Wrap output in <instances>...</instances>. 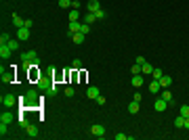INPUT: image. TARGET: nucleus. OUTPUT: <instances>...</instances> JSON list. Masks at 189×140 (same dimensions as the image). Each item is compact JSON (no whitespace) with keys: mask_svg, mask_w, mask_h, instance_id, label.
Here are the masks:
<instances>
[{"mask_svg":"<svg viewBox=\"0 0 189 140\" xmlns=\"http://www.w3.org/2000/svg\"><path fill=\"white\" fill-rule=\"evenodd\" d=\"M19 100H21V105H36V100H40V98H38V92H36V90H27L25 96H21Z\"/></svg>","mask_w":189,"mask_h":140,"instance_id":"1","label":"nucleus"},{"mask_svg":"<svg viewBox=\"0 0 189 140\" xmlns=\"http://www.w3.org/2000/svg\"><path fill=\"white\" fill-rule=\"evenodd\" d=\"M90 134H93L95 138H103V136H105V128H103L101 123H95L93 128H90Z\"/></svg>","mask_w":189,"mask_h":140,"instance_id":"2","label":"nucleus"},{"mask_svg":"<svg viewBox=\"0 0 189 140\" xmlns=\"http://www.w3.org/2000/svg\"><path fill=\"white\" fill-rule=\"evenodd\" d=\"M0 103L4 107H15V103H17V98L13 96V94H2V98H0Z\"/></svg>","mask_w":189,"mask_h":140,"instance_id":"3","label":"nucleus"},{"mask_svg":"<svg viewBox=\"0 0 189 140\" xmlns=\"http://www.w3.org/2000/svg\"><path fill=\"white\" fill-rule=\"evenodd\" d=\"M27 38H30V27H19V29H17V40H19V42H25Z\"/></svg>","mask_w":189,"mask_h":140,"instance_id":"4","label":"nucleus"},{"mask_svg":"<svg viewBox=\"0 0 189 140\" xmlns=\"http://www.w3.org/2000/svg\"><path fill=\"white\" fill-rule=\"evenodd\" d=\"M13 55V48L9 44H0V59H9Z\"/></svg>","mask_w":189,"mask_h":140,"instance_id":"5","label":"nucleus"},{"mask_svg":"<svg viewBox=\"0 0 189 140\" xmlns=\"http://www.w3.org/2000/svg\"><path fill=\"white\" fill-rule=\"evenodd\" d=\"M50 86H53V82H50V80H46V78H38V88H40V90H50Z\"/></svg>","mask_w":189,"mask_h":140,"instance_id":"6","label":"nucleus"},{"mask_svg":"<svg viewBox=\"0 0 189 140\" xmlns=\"http://www.w3.org/2000/svg\"><path fill=\"white\" fill-rule=\"evenodd\" d=\"M154 107H155L158 113H162V111H166V107H168V100H164V98H155Z\"/></svg>","mask_w":189,"mask_h":140,"instance_id":"7","label":"nucleus"},{"mask_svg":"<svg viewBox=\"0 0 189 140\" xmlns=\"http://www.w3.org/2000/svg\"><path fill=\"white\" fill-rule=\"evenodd\" d=\"M86 96H88L90 100H97V98L101 96V92H99V88H97V86H90V88L86 90Z\"/></svg>","mask_w":189,"mask_h":140,"instance_id":"8","label":"nucleus"},{"mask_svg":"<svg viewBox=\"0 0 189 140\" xmlns=\"http://www.w3.org/2000/svg\"><path fill=\"white\" fill-rule=\"evenodd\" d=\"M99 9H101V2H99V0H90V2L86 4V13H97Z\"/></svg>","mask_w":189,"mask_h":140,"instance_id":"9","label":"nucleus"},{"mask_svg":"<svg viewBox=\"0 0 189 140\" xmlns=\"http://www.w3.org/2000/svg\"><path fill=\"white\" fill-rule=\"evenodd\" d=\"M25 134H27L30 138H36V136H38V126H34V123H27V128H25Z\"/></svg>","mask_w":189,"mask_h":140,"instance_id":"10","label":"nucleus"},{"mask_svg":"<svg viewBox=\"0 0 189 140\" xmlns=\"http://www.w3.org/2000/svg\"><path fill=\"white\" fill-rule=\"evenodd\" d=\"M0 75H2V84H11L13 80H15V73H13V71H2Z\"/></svg>","mask_w":189,"mask_h":140,"instance_id":"11","label":"nucleus"},{"mask_svg":"<svg viewBox=\"0 0 189 140\" xmlns=\"http://www.w3.org/2000/svg\"><path fill=\"white\" fill-rule=\"evenodd\" d=\"M80 27H82V23H80V21H70V36L78 34V32H80Z\"/></svg>","mask_w":189,"mask_h":140,"instance_id":"12","label":"nucleus"},{"mask_svg":"<svg viewBox=\"0 0 189 140\" xmlns=\"http://www.w3.org/2000/svg\"><path fill=\"white\" fill-rule=\"evenodd\" d=\"M160 90H162V86H160V80H154V82L149 84V92H151V94H158Z\"/></svg>","mask_w":189,"mask_h":140,"instance_id":"13","label":"nucleus"},{"mask_svg":"<svg viewBox=\"0 0 189 140\" xmlns=\"http://www.w3.org/2000/svg\"><path fill=\"white\" fill-rule=\"evenodd\" d=\"M13 25L19 29V27H23V25H25V19H21L19 15H13Z\"/></svg>","mask_w":189,"mask_h":140,"instance_id":"14","label":"nucleus"},{"mask_svg":"<svg viewBox=\"0 0 189 140\" xmlns=\"http://www.w3.org/2000/svg\"><path fill=\"white\" fill-rule=\"evenodd\" d=\"M130 84H132L135 88H141V86H143V75H141V73H139V75H132V82H130Z\"/></svg>","mask_w":189,"mask_h":140,"instance_id":"15","label":"nucleus"},{"mask_svg":"<svg viewBox=\"0 0 189 140\" xmlns=\"http://www.w3.org/2000/svg\"><path fill=\"white\" fill-rule=\"evenodd\" d=\"M170 84H172V78H170V75H162V78H160V86H162V88H168Z\"/></svg>","mask_w":189,"mask_h":140,"instance_id":"16","label":"nucleus"},{"mask_svg":"<svg viewBox=\"0 0 189 140\" xmlns=\"http://www.w3.org/2000/svg\"><path fill=\"white\" fill-rule=\"evenodd\" d=\"M139 107H141L139 100H132V103L128 105V113H139Z\"/></svg>","mask_w":189,"mask_h":140,"instance_id":"17","label":"nucleus"},{"mask_svg":"<svg viewBox=\"0 0 189 140\" xmlns=\"http://www.w3.org/2000/svg\"><path fill=\"white\" fill-rule=\"evenodd\" d=\"M0 121H4V123H11V121H13V113H9V111H2Z\"/></svg>","mask_w":189,"mask_h":140,"instance_id":"18","label":"nucleus"},{"mask_svg":"<svg viewBox=\"0 0 189 140\" xmlns=\"http://www.w3.org/2000/svg\"><path fill=\"white\" fill-rule=\"evenodd\" d=\"M71 42H74V44H82V42H84V34H80V32L74 34V36H71Z\"/></svg>","mask_w":189,"mask_h":140,"instance_id":"19","label":"nucleus"},{"mask_svg":"<svg viewBox=\"0 0 189 140\" xmlns=\"http://www.w3.org/2000/svg\"><path fill=\"white\" fill-rule=\"evenodd\" d=\"M95 21H97V17H95V13H86V17H84V23H95Z\"/></svg>","mask_w":189,"mask_h":140,"instance_id":"20","label":"nucleus"},{"mask_svg":"<svg viewBox=\"0 0 189 140\" xmlns=\"http://www.w3.org/2000/svg\"><path fill=\"white\" fill-rule=\"evenodd\" d=\"M183 123H185V117L179 113V117H175V128H183Z\"/></svg>","mask_w":189,"mask_h":140,"instance_id":"21","label":"nucleus"},{"mask_svg":"<svg viewBox=\"0 0 189 140\" xmlns=\"http://www.w3.org/2000/svg\"><path fill=\"white\" fill-rule=\"evenodd\" d=\"M151 71H154V65H149V63L141 65V73H151Z\"/></svg>","mask_w":189,"mask_h":140,"instance_id":"22","label":"nucleus"},{"mask_svg":"<svg viewBox=\"0 0 189 140\" xmlns=\"http://www.w3.org/2000/svg\"><path fill=\"white\" fill-rule=\"evenodd\" d=\"M80 19V13H78V9H71L70 13V21H78Z\"/></svg>","mask_w":189,"mask_h":140,"instance_id":"23","label":"nucleus"},{"mask_svg":"<svg viewBox=\"0 0 189 140\" xmlns=\"http://www.w3.org/2000/svg\"><path fill=\"white\" fill-rule=\"evenodd\" d=\"M71 69H74V71H80V69H82V61H80V59H76V61L71 63Z\"/></svg>","mask_w":189,"mask_h":140,"instance_id":"24","label":"nucleus"},{"mask_svg":"<svg viewBox=\"0 0 189 140\" xmlns=\"http://www.w3.org/2000/svg\"><path fill=\"white\" fill-rule=\"evenodd\" d=\"M179 113L183 117H189V105H181V109H179Z\"/></svg>","mask_w":189,"mask_h":140,"instance_id":"25","label":"nucleus"},{"mask_svg":"<svg viewBox=\"0 0 189 140\" xmlns=\"http://www.w3.org/2000/svg\"><path fill=\"white\" fill-rule=\"evenodd\" d=\"M151 75H154V80H160L164 73H162V69H158V67H154V71H151Z\"/></svg>","mask_w":189,"mask_h":140,"instance_id":"26","label":"nucleus"},{"mask_svg":"<svg viewBox=\"0 0 189 140\" xmlns=\"http://www.w3.org/2000/svg\"><path fill=\"white\" fill-rule=\"evenodd\" d=\"M6 44H9V46H11L13 50H19V40H9Z\"/></svg>","mask_w":189,"mask_h":140,"instance_id":"27","label":"nucleus"},{"mask_svg":"<svg viewBox=\"0 0 189 140\" xmlns=\"http://www.w3.org/2000/svg\"><path fill=\"white\" fill-rule=\"evenodd\" d=\"M162 98L168 100V103H172V94H170V90H164V92H162Z\"/></svg>","mask_w":189,"mask_h":140,"instance_id":"28","label":"nucleus"},{"mask_svg":"<svg viewBox=\"0 0 189 140\" xmlns=\"http://www.w3.org/2000/svg\"><path fill=\"white\" fill-rule=\"evenodd\" d=\"M9 40H11V36L6 34V32H4V34H0V44H6Z\"/></svg>","mask_w":189,"mask_h":140,"instance_id":"29","label":"nucleus"},{"mask_svg":"<svg viewBox=\"0 0 189 140\" xmlns=\"http://www.w3.org/2000/svg\"><path fill=\"white\" fill-rule=\"evenodd\" d=\"M95 17H97V19H105V17H107V13L103 11V9H99V11L95 13Z\"/></svg>","mask_w":189,"mask_h":140,"instance_id":"30","label":"nucleus"},{"mask_svg":"<svg viewBox=\"0 0 189 140\" xmlns=\"http://www.w3.org/2000/svg\"><path fill=\"white\" fill-rule=\"evenodd\" d=\"M59 6H61V9H70L71 0H59Z\"/></svg>","mask_w":189,"mask_h":140,"instance_id":"31","label":"nucleus"},{"mask_svg":"<svg viewBox=\"0 0 189 140\" xmlns=\"http://www.w3.org/2000/svg\"><path fill=\"white\" fill-rule=\"evenodd\" d=\"M88 32H90V25H88V23H82V27H80V34H84V36H86Z\"/></svg>","mask_w":189,"mask_h":140,"instance_id":"32","label":"nucleus"},{"mask_svg":"<svg viewBox=\"0 0 189 140\" xmlns=\"http://www.w3.org/2000/svg\"><path fill=\"white\" fill-rule=\"evenodd\" d=\"M6 126H9V123L0 121V136H2V138H4V134H6Z\"/></svg>","mask_w":189,"mask_h":140,"instance_id":"33","label":"nucleus"},{"mask_svg":"<svg viewBox=\"0 0 189 140\" xmlns=\"http://www.w3.org/2000/svg\"><path fill=\"white\" fill-rule=\"evenodd\" d=\"M130 71H132V75H139V73H141V65L135 63V67H130Z\"/></svg>","mask_w":189,"mask_h":140,"instance_id":"34","label":"nucleus"},{"mask_svg":"<svg viewBox=\"0 0 189 140\" xmlns=\"http://www.w3.org/2000/svg\"><path fill=\"white\" fill-rule=\"evenodd\" d=\"M48 92H50V94H57V92H59V86L53 82V86H50V90H48Z\"/></svg>","mask_w":189,"mask_h":140,"instance_id":"35","label":"nucleus"},{"mask_svg":"<svg viewBox=\"0 0 189 140\" xmlns=\"http://www.w3.org/2000/svg\"><path fill=\"white\" fill-rule=\"evenodd\" d=\"M74 94H76V90H74V88H65V96H74Z\"/></svg>","mask_w":189,"mask_h":140,"instance_id":"36","label":"nucleus"},{"mask_svg":"<svg viewBox=\"0 0 189 140\" xmlns=\"http://www.w3.org/2000/svg\"><path fill=\"white\" fill-rule=\"evenodd\" d=\"M19 126H21V128H27V119H25V117H19Z\"/></svg>","mask_w":189,"mask_h":140,"instance_id":"37","label":"nucleus"},{"mask_svg":"<svg viewBox=\"0 0 189 140\" xmlns=\"http://www.w3.org/2000/svg\"><path fill=\"white\" fill-rule=\"evenodd\" d=\"M116 140H128V134H116Z\"/></svg>","mask_w":189,"mask_h":140,"instance_id":"38","label":"nucleus"},{"mask_svg":"<svg viewBox=\"0 0 189 140\" xmlns=\"http://www.w3.org/2000/svg\"><path fill=\"white\" fill-rule=\"evenodd\" d=\"M71 9H80V0H71Z\"/></svg>","mask_w":189,"mask_h":140,"instance_id":"39","label":"nucleus"},{"mask_svg":"<svg viewBox=\"0 0 189 140\" xmlns=\"http://www.w3.org/2000/svg\"><path fill=\"white\" fill-rule=\"evenodd\" d=\"M32 25H34V21H32V19H25V25H23V27H30V29H32Z\"/></svg>","mask_w":189,"mask_h":140,"instance_id":"40","label":"nucleus"},{"mask_svg":"<svg viewBox=\"0 0 189 140\" xmlns=\"http://www.w3.org/2000/svg\"><path fill=\"white\" fill-rule=\"evenodd\" d=\"M135 63H137V65H143V63H147V61H145L143 57H137V61H135Z\"/></svg>","mask_w":189,"mask_h":140,"instance_id":"41","label":"nucleus"},{"mask_svg":"<svg viewBox=\"0 0 189 140\" xmlns=\"http://www.w3.org/2000/svg\"><path fill=\"white\" fill-rule=\"evenodd\" d=\"M97 105H105V96H99V98H97Z\"/></svg>","mask_w":189,"mask_h":140,"instance_id":"42","label":"nucleus"},{"mask_svg":"<svg viewBox=\"0 0 189 140\" xmlns=\"http://www.w3.org/2000/svg\"><path fill=\"white\" fill-rule=\"evenodd\" d=\"M183 128H187V130H189V117H185V123H183Z\"/></svg>","mask_w":189,"mask_h":140,"instance_id":"43","label":"nucleus"}]
</instances>
